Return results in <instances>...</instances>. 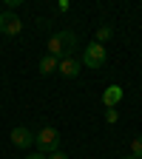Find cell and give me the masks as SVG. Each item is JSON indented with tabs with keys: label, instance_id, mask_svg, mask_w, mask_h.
I'll use <instances>...</instances> for the list:
<instances>
[{
	"label": "cell",
	"instance_id": "6",
	"mask_svg": "<svg viewBox=\"0 0 142 159\" xmlns=\"http://www.w3.org/2000/svg\"><path fill=\"white\" fill-rule=\"evenodd\" d=\"M57 71L63 74V77H71V80H74L80 71H83V63H80V60H74V57H66V60H60Z\"/></svg>",
	"mask_w": 142,
	"mask_h": 159
},
{
	"label": "cell",
	"instance_id": "3",
	"mask_svg": "<svg viewBox=\"0 0 142 159\" xmlns=\"http://www.w3.org/2000/svg\"><path fill=\"white\" fill-rule=\"evenodd\" d=\"M85 68H103L105 63H108V54H105V46H99V43H91V46H85V51H83V60H80Z\"/></svg>",
	"mask_w": 142,
	"mask_h": 159
},
{
	"label": "cell",
	"instance_id": "10",
	"mask_svg": "<svg viewBox=\"0 0 142 159\" xmlns=\"http://www.w3.org/2000/svg\"><path fill=\"white\" fill-rule=\"evenodd\" d=\"M117 119H119V114H117V108H105V122H117Z\"/></svg>",
	"mask_w": 142,
	"mask_h": 159
},
{
	"label": "cell",
	"instance_id": "1",
	"mask_svg": "<svg viewBox=\"0 0 142 159\" xmlns=\"http://www.w3.org/2000/svg\"><path fill=\"white\" fill-rule=\"evenodd\" d=\"M74 46H77V34H74V31H57V34H51V40H48V54H51V57H60V54L71 57Z\"/></svg>",
	"mask_w": 142,
	"mask_h": 159
},
{
	"label": "cell",
	"instance_id": "7",
	"mask_svg": "<svg viewBox=\"0 0 142 159\" xmlns=\"http://www.w3.org/2000/svg\"><path fill=\"white\" fill-rule=\"evenodd\" d=\"M122 88H119V85H108L105 91H103V102H105V108H117V102H119V99H122Z\"/></svg>",
	"mask_w": 142,
	"mask_h": 159
},
{
	"label": "cell",
	"instance_id": "5",
	"mask_svg": "<svg viewBox=\"0 0 142 159\" xmlns=\"http://www.w3.org/2000/svg\"><path fill=\"white\" fill-rule=\"evenodd\" d=\"M11 145L14 148H31L34 145V134L29 131V128H23V125H17V128H11Z\"/></svg>",
	"mask_w": 142,
	"mask_h": 159
},
{
	"label": "cell",
	"instance_id": "14",
	"mask_svg": "<svg viewBox=\"0 0 142 159\" xmlns=\"http://www.w3.org/2000/svg\"><path fill=\"white\" fill-rule=\"evenodd\" d=\"M26 159H48V156H46V153H29Z\"/></svg>",
	"mask_w": 142,
	"mask_h": 159
},
{
	"label": "cell",
	"instance_id": "15",
	"mask_svg": "<svg viewBox=\"0 0 142 159\" xmlns=\"http://www.w3.org/2000/svg\"><path fill=\"white\" fill-rule=\"evenodd\" d=\"M117 159H136V156H134V153H131V156H117Z\"/></svg>",
	"mask_w": 142,
	"mask_h": 159
},
{
	"label": "cell",
	"instance_id": "8",
	"mask_svg": "<svg viewBox=\"0 0 142 159\" xmlns=\"http://www.w3.org/2000/svg\"><path fill=\"white\" fill-rule=\"evenodd\" d=\"M57 66H60V60H57V57H51V54H46L43 60H40V74L48 77V74H54V71H57Z\"/></svg>",
	"mask_w": 142,
	"mask_h": 159
},
{
	"label": "cell",
	"instance_id": "2",
	"mask_svg": "<svg viewBox=\"0 0 142 159\" xmlns=\"http://www.w3.org/2000/svg\"><path fill=\"white\" fill-rule=\"evenodd\" d=\"M60 142H63V136H60L57 128H43L40 134H34V145L40 148V153H46V156L60 151Z\"/></svg>",
	"mask_w": 142,
	"mask_h": 159
},
{
	"label": "cell",
	"instance_id": "9",
	"mask_svg": "<svg viewBox=\"0 0 142 159\" xmlns=\"http://www.w3.org/2000/svg\"><path fill=\"white\" fill-rule=\"evenodd\" d=\"M131 153H134L136 159H142V134L134 136V142H131Z\"/></svg>",
	"mask_w": 142,
	"mask_h": 159
},
{
	"label": "cell",
	"instance_id": "12",
	"mask_svg": "<svg viewBox=\"0 0 142 159\" xmlns=\"http://www.w3.org/2000/svg\"><path fill=\"white\" fill-rule=\"evenodd\" d=\"M48 159H68V153H63V151H54V153H48Z\"/></svg>",
	"mask_w": 142,
	"mask_h": 159
},
{
	"label": "cell",
	"instance_id": "4",
	"mask_svg": "<svg viewBox=\"0 0 142 159\" xmlns=\"http://www.w3.org/2000/svg\"><path fill=\"white\" fill-rule=\"evenodd\" d=\"M20 31H23V20H20L14 11H0V34L17 37Z\"/></svg>",
	"mask_w": 142,
	"mask_h": 159
},
{
	"label": "cell",
	"instance_id": "11",
	"mask_svg": "<svg viewBox=\"0 0 142 159\" xmlns=\"http://www.w3.org/2000/svg\"><path fill=\"white\" fill-rule=\"evenodd\" d=\"M97 37H99V40H97V43H99V46H103V43H105V40L111 37V29H108V26H103V29H99V34H97Z\"/></svg>",
	"mask_w": 142,
	"mask_h": 159
},
{
	"label": "cell",
	"instance_id": "13",
	"mask_svg": "<svg viewBox=\"0 0 142 159\" xmlns=\"http://www.w3.org/2000/svg\"><path fill=\"white\" fill-rule=\"evenodd\" d=\"M57 11H68V0H60V3H57Z\"/></svg>",
	"mask_w": 142,
	"mask_h": 159
}]
</instances>
